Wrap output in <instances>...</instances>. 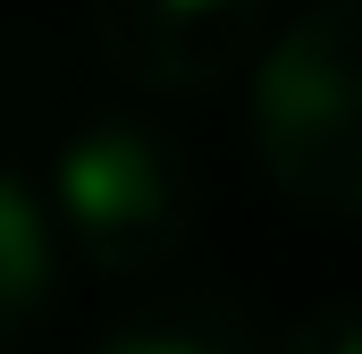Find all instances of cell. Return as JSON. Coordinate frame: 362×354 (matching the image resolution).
<instances>
[{
	"label": "cell",
	"mask_w": 362,
	"mask_h": 354,
	"mask_svg": "<svg viewBox=\"0 0 362 354\" xmlns=\"http://www.w3.org/2000/svg\"><path fill=\"white\" fill-rule=\"evenodd\" d=\"M262 177L312 219H362V0H312L253 68Z\"/></svg>",
	"instance_id": "cell-1"
},
{
	"label": "cell",
	"mask_w": 362,
	"mask_h": 354,
	"mask_svg": "<svg viewBox=\"0 0 362 354\" xmlns=\"http://www.w3.org/2000/svg\"><path fill=\"white\" fill-rule=\"evenodd\" d=\"M51 211L59 253H76L93 278H160L194 236L202 177L177 135L144 118H93L51 161Z\"/></svg>",
	"instance_id": "cell-2"
},
{
	"label": "cell",
	"mask_w": 362,
	"mask_h": 354,
	"mask_svg": "<svg viewBox=\"0 0 362 354\" xmlns=\"http://www.w3.org/2000/svg\"><path fill=\"white\" fill-rule=\"evenodd\" d=\"M270 0H93V51L118 85L194 101L262 68Z\"/></svg>",
	"instance_id": "cell-3"
},
{
	"label": "cell",
	"mask_w": 362,
	"mask_h": 354,
	"mask_svg": "<svg viewBox=\"0 0 362 354\" xmlns=\"http://www.w3.org/2000/svg\"><path fill=\"white\" fill-rule=\"evenodd\" d=\"M93 354H278V346L253 329V312L236 295H219V287H160L135 312H118L93 338Z\"/></svg>",
	"instance_id": "cell-4"
},
{
	"label": "cell",
	"mask_w": 362,
	"mask_h": 354,
	"mask_svg": "<svg viewBox=\"0 0 362 354\" xmlns=\"http://www.w3.org/2000/svg\"><path fill=\"white\" fill-rule=\"evenodd\" d=\"M51 236H59V211H51L25 177H8V185H0V304H8V329H17V338L42 321Z\"/></svg>",
	"instance_id": "cell-5"
},
{
	"label": "cell",
	"mask_w": 362,
	"mask_h": 354,
	"mask_svg": "<svg viewBox=\"0 0 362 354\" xmlns=\"http://www.w3.org/2000/svg\"><path fill=\"white\" fill-rule=\"evenodd\" d=\"M278 354H362V304H312L303 321H286Z\"/></svg>",
	"instance_id": "cell-6"
}]
</instances>
